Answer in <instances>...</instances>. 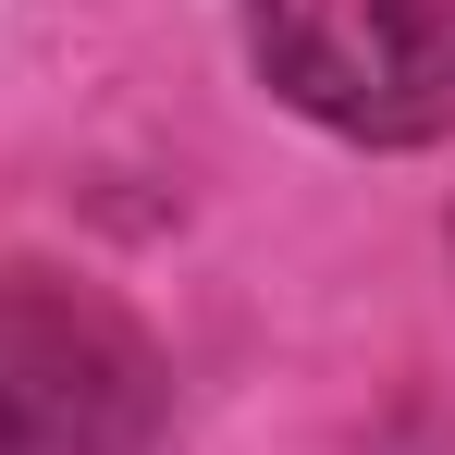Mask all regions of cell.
<instances>
[{"label": "cell", "instance_id": "cell-2", "mask_svg": "<svg viewBox=\"0 0 455 455\" xmlns=\"http://www.w3.org/2000/svg\"><path fill=\"white\" fill-rule=\"evenodd\" d=\"M259 75L357 148L455 136V0H246Z\"/></svg>", "mask_w": 455, "mask_h": 455}, {"label": "cell", "instance_id": "cell-1", "mask_svg": "<svg viewBox=\"0 0 455 455\" xmlns=\"http://www.w3.org/2000/svg\"><path fill=\"white\" fill-rule=\"evenodd\" d=\"M160 357L75 271H0V455H148Z\"/></svg>", "mask_w": 455, "mask_h": 455}]
</instances>
